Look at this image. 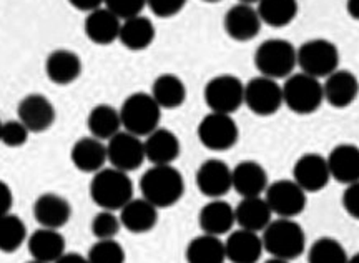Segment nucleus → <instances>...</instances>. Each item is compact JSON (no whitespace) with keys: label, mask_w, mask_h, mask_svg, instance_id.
<instances>
[{"label":"nucleus","mask_w":359,"mask_h":263,"mask_svg":"<svg viewBox=\"0 0 359 263\" xmlns=\"http://www.w3.org/2000/svg\"><path fill=\"white\" fill-rule=\"evenodd\" d=\"M233 190L241 198L262 197L268 189V173L262 163L255 160H243L231 168Z\"/></svg>","instance_id":"19"},{"label":"nucleus","mask_w":359,"mask_h":263,"mask_svg":"<svg viewBox=\"0 0 359 263\" xmlns=\"http://www.w3.org/2000/svg\"><path fill=\"white\" fill-rule=\"evenodd\" d=\"M122 128L133 135L147 137L160 127L161 109L154 97L147 92H135L120 107Z\"/></svg>","instance_id":"4"},{"label":"nucleus","mask_w":359,"mask_h":263,"mask_svg":"<svg viewBox=\"0 0 359 263\" xmlns=\"http://www.w3.org/2000/svg\"><path fill=\"white\" fill-rule=\"evenodd\" d=\"M283 105L298 115L314 114L325 102L323 83L320 79L298 72L291 74L283 83Z\"/></svg>","instance_id":"6"},{"label":"nucleus","mask_w":359,"mask_h":263,"mask_svg":"<svg viewBox=\"0 0 359 263\" xmlns=\"http://www.w3.org/2000/svg\"><path fill=\"white\" fill-rule=\"evenodd\" d=\"M331 178L349 185L359 180V147L354 144L336 145L326 157Z\"/></svg>","instance_id":"27"},{"label":"nucleus","mask_w":359,"mask_h":263,"mask_svg":"<svg viewBox=\"0 0 359 263\" xmlns=\"http://www.w3.org/2000/svg\"><path fill=\"white\" fill-rule=\"evenodd\" d=\"M235 224V208L223 198H212L201 207L198 213V225L201 231L215 235V237L228 235Z\"/></svg>","instance_id":"22"},{"label":"nucleus","mask_w":359,"mask_h":263,"mask_svg":"<svg viewBox=\"0 0 359 263\" xmlns=\"http://www.w3.org/2000/svg\"><path fill=\"white\" fill-rule=\"evenodd\" d=\"M293 180L306 194H316V191L325 189L327 182L331 180L326 157L314 154V151L302 155L293 167Z\"/></svg>","instance_id":"16"},{"label":"nucleus","mask_w":359,"mask_h":263,"mask_svg":"<svg viewBox=\"0 0 359 263\" xmlns=\"http://www.w3.org/2000/svg\"><path fill=\"white\" fill-rule=\"evenodd\" d=\"M203 97L210 112L233 115L243 105L245 83L231 74L215 75L206 82Z\"/></svg>","instance_id":"8"},{"label":"nucleus","mask_w":359,"mask_h":263,"mask_svg":"<svg viewBox=\"0 0 359 263\" xmlns=\"http://www.w3.org/2000/svg\"><path fill=\"white\" fill-rule=\"evenodd\" d=\"M88 191L100 210L120 212L133 198V182L127 172L103 167L93 173Z\"/></svg>","instance_id":"2"},{"label":"nucleus","mask_w":359,"mask_h":263,"mask_svg":"<svg viewBox=\"0 0 359 263\" xmlns=\"http://www.w3.org/2000/svg\"><path fill=\"white\" fill-rule=\"evenodd\" d=\"M346 12L354 20H359V0H346Z\"/></svg>","instance_id":"46"},{"label":"nucleus","mask_w":359,"mask_h":263,"mask_svg":"<svg viewBox=\"0 0 359 263\" xmlns=\"http://www.w3.org/2000/svg\"><path fill=\"white\" fill-rule=\"evenodd\" d=\"M103 6L114 12L120 20H127L130 17L140 15L147 7V0H105Z\"/></svg>","instance_id":"40"},{"label":"nucleus","mask_w":359,"mask_h":263,"mask_svg":"<svg viewBox=\"0 0 359 263\" xmlns=\"http://www.w3.org/2000/svg\"><path fill=\"white\" fill-rule=\"evenodd\" d=\"M187 0H147V7L160 19H170L183 11Z\"/></svg>","instance_id":"41"},{"label":"nucleus","mask_w":359,"mask_h":263,"mask_svg":"<svg viewBox=\"0 0 359 263\" xmlns=\"http://www.w3.org/2000/svg\"><path fill=\"white\" fill-rule=\"evenodd\" d=\"M27 227L20 217L6 213L0 217V252L13 253L27 243Z\"/></svg>","instance_id":"35"},{"label":"nucleus","mask_w":359,"mask_h":263,"mask_svg":"<svg viewBox=\"0 0 359 263\" xmlns=\"http://www.w3.org/2000/svg\"><path fill=\"white\" fill-rule=\"evenodd\" d=\"M107 159L111 167L122 172L130 173L138 170L147 160L142 137L120 130L110 140H107Z\"/></svg>","instance_id":"12"},{"label":"nucleus","mask_w":359,"mask_h":263,"mask_svg":"<svg viewBox=\"0 0 359 263\" xmlns=\"http://www.w3.org/2000/svg\"><path fill=\"white\" fill-rule=\"evenodd\" d=\"M25 263H43V262H39V260H34V258H32V260H29V262H25Z\"/></svg>","instance_id":"51"},{"label":"nucleus","mask_w":359,"mask_h":263,"mask_svg":"<svg viewBox=\"0 0 359 263\" xmlns=\"http://www.w3.org/2000/svg\"><path fill=\"white\" fill-rule=\"evenodd\" d=\"M17 119L29 128L30 133H42L55 123L57 110L48 97L42 93H29L19 102Z\"/></svg>","instance_id":"13"},{"label":"nucleus","mask_w":359,"mask_h":263,"mask_svg":"<svg viewBox=\"0 0 359 263\" xmlns=\"http://www.w3.org/2000/svg\"><path fill=\"white\" fill-rule=\"evenodd\" d=\"M201 2H208V4H215V2H219V0H201Z\"/></svg>","instance_id":"50"},{"label":"nucleus","mask_w":359,"mask_h":263,"mask_svg":"<svg viewBox=\"0 0 359 263\" xmlns=\"http://www.w3.org/2000/svg\"><path fill=\"white\" fill-rule=\"evenodd\" d=\"M30 130L19 119L2 122V132H0V142L11 149H20L29 142Z\"/></svg>","instance_id":"39"},{"label":"nucleus","mask_w":359,"mask_h":263,"mask_svg":"<svg viewBox=\"0 0 359 263\" xmlns=\"http://www.w3.org/2000/svg\"><path fill=\"white\" fill-rule=\"evenodd\" d=\"M70 160L77 170L83 173H97L109 162L107 159V144L92 135L82 137L72 145Z\"/></svg>","instance_id":"24"},{"label":"nucleus","mask_w":359,"mask_h":263,"mask_svg":"<svg viewBox=\"0 0 359 263\" xmlns=\"http://www.w3.org/2000/svg\"><path fill=\"white\" fill-rule=\"evenodd\" d=\"M87 127L90 135L107 142L116 135L122 128V119L120 110L110 104H98L88 112Z\"/></svg>","instance_id":"32"},{"label":"nucleus","mask_w":359,"mask_h":263,"mask_svg":"<svg viewBox=\"0 0 359 263\" xmlns=\"http://www.w3.org/2000/svg\"><path fill=\"white\" fill-rule=\"evenodd\" d=\"M346 248L333 237L314 240L308 250V263H348Z\"/></svg>","instance_id":"36"},{"label":"nucleus","mask_w":359,"mask_h":263,"mask_svg":"<svg viewBox=\"0 0 359 263\" xmlns=\"http://www.w3.org/2000/svg\"><path fill=\"white\" fill-rule=\"evenodd\" d=\"M263 22L259 19L257 7L238 2L228 8L223 17V29L228 37L235 42H250L262 32Z\"/></svg>","instance_id":"14"},{"label":"nucleus","mask_w":359,"mask_h":263,"mask_svg":"<svg viewBox=\"0 0 359 263\" xmlns=\"http://www.w3.org/2000/svg\"><path fill=\"white\" fill-rule=\"evenodd\" d=\"M255 65L259 75L268 79H286L298 67L296 47L285 39H268L255 52Z\"/></svg>","instance_id":"5"},{"label":"nucleus","mask_w":359,"mask_h":263,"mask_svg":"<svg viewBox=\"0 0 359 263\" xmlns=\"http://www.w3.org/2000/svg\"><path fill=\"white\" fill-rule=\"evenodd\" d=\"M243 105L259 117L275 115L283 107V87L275 79L263 75L253 77L248 83H245Z\"/></svg>","instance_id":"11"},{"label":"nucleus","mask_w":359,"mask_h":263,"mask_svg":"<svg viewBox=\"0 0 359 263\" xmlns=\"http://www.w3.org/2000/svg\"><path fill=\"white\" fill-rule=\"evenodd\" d=\"M13 205V194L7 182L0 180V217L11 213Z\"/></svg>","instance_id":"43"},{"label":"nucleus","mask_w":359,"mask_h":263,"mask_svg":"<svg viewBox=\"0 0 359 263\" xmlns=\"http://www.w3.org/2000/svg\"><path fill=\"white\" fill-rule=\"evenodd\" d=\"M348 263H359V253H356V255H353V257H349Z\"/></svg>","instance_id":"48"},{"label":"nucleus","mask_w":359,"mask_h":263,"mask_svg":"<svg viewBox=\"0 0 359 263\" xmlns=\"http://www.w3.org/2000/svg\"><path fill=\"white\" fill-rule=\"evenodd\" d=\"M0 132H2V122H0Z\"/></svg>","instance_id":"52"},{"label":"nucleus","mask_w":359,"mask_h":263,"mask_svg":"<svg viewBox=\"0 0 359 263\" xmlns=\"http://www.w3.org/2000/svg\"><path fill=\"white\" fill-rule=\"evenodd\" d=\"M143 147H145V157L151 165H173L182 151L177 133L163 127L148 133L143 140Z\"/></svg>","instance_id":"23"},{"label":"nucleus","mask_w":359,"mask_h":263,"mask_svg":"<svg viewBox=\"0 0 359 263\" xmlns=\"http://www.w3.org/2000/svg\"><path fill=\"white\" fill-rule=\"evenodd\" d=\"M238 2H241V4H250V6H253V4H258L259 0H238Z\"/></svg>","instance_id":"49"},{"label":"nucleus","mask_w":359,"mask_h":263,"mask_svg":"<svg viewBox=\"0 0 359 263\" xmlns=\"http://www.w3.org/2000/svg\"><path fill=\"white\" fill-rule=\"evenodd\" d=\"M90 230L97 240H111L122 230V222L120 215L111 210H100L90 222Z\"/></svg>","instance_id":"38"},{"label":"nucleus","mask_w":359,"mask_h":263,"mask_svg":"<svg viewBox=\"0 0 359 263\" xmlns=\"http://www.w3.org/2000/svg\"><path fill=\"white\" fill-rule=\"evenodd\" d=\"M32 212L35 222L40 227L60 230L70 222L72 205L64 195L55 194V191H45L35 198Z\"/></svg>","instance_id":"17"},{"label":"nucleus","mask_w":359,"mask_h":263,"mask_svg":"<svg viewBox=\"0 0 359 263\" xmlns=\"http://www.w3.org/2000/svg\"><path fill=\"white\" fill-rule=\"evenodd\" d=\"M196 135L205 149L212 151H226L236 145L240 128L235 119L228 114H206L196 128Z\"/></svg>","instance_id":"9"},{"label":"nucleus","mask_w":359,"mask_h":263,"mask_svg":"<svg viewBox=\"0 0 359 263\" xmlns=\"http://www.w3.org/2000/svg\"><path fill=\"white\" fill-rule=\"evenodd\" d=\"M150 95L154 97L161 110H173L185 104L187 86L178 75L161 74L151 83Z\"/></svg>","instance_id":"31"},{"label":"nucleus","mask_w":359,"mask_h":263,"mask_svg":"<svg viewBox=\"0 0 359 263\" xmlns=\"http://www.w3.org/2000/svg\"><path fill=\"white\" fill-rule=\"evenodd\" d=\"M263 197L271 212L281 218L298 217L308 205L306 191L293 178H283L269 184Z\"/></svg>","instance_id":"10"},{"label":"nucleus","mask_w":359,"mask_h":263,"mask_svg":"<svg viewBox=\"0 0 359 263\" xmlns=\"http://www.w3.org/2000/svg\"><path fill=\"white\" fill-rule=\"evenodd\" d=\"M65 247V237L60 234V230L55 229L40 227L27 238V250L30 257L43 263L57 262L67 252Z\"/></svg>","instance_id":"26"},{"label":"nucleus","mask_w":359,"mask_h":263,"mask_svg":"<svg viewBox=\"0 0 359 263\" xmlns=\"http://www.w3.org/2000/svg\"><path fill=\"white\" fill-rule=\"evenodd\" d=\"M298 0H259L257 11L263 24L286 27L298 15Z\"/></svg>","instance_id":"34"},{"label":"nucleus","mask_w":359,"mask_h":263,"mask_svg":"<svg viewBox=\"0 0 359 263\" xmlns=\"http://www.w3.org/2000/svg\"><path fill=\"white\" fill-rule=\"evenodd\" d=\"M90 263H125V248L122 243L111 240H97L87 253Z\"/></svg>","instance_id":"37"},{"label":"nucleus","mask_w":359,"mask_h":263,"mask_svg":"<svg viewBox=\"0 0 359 263\" xmlns=\"http://www.w3.org/2000/svg\"><path fill=\"white\" fill-rule=\"evenodd\" d=\"M142 197L156 208H168L185 194V180L173 165H151L140 178Z\"/></svg>","instance_id":"1"},{"label":"nucleus","mask_w":359,"mask_h":263,"mask_svg":"<svg viewBox=\"0 0 359 263\" xmlns=\"http://www.w3.org/2000/svg\"><path fill=\"white\" fill-rule=\"evenodd\" d=\"M195 182L205 197L223 198L233 189L231 168L223 160L208 159L196 170Z\"/></svg>","instance_id":"15"},{"label":"nucleus","mask_w":359,"mask_h":263,"mask_svg":"<svg viewBox=\"0 0 359 263\" xmlns=\"http://www.w3.org/2000/svg\"><path fill=\"white\" fill-rule=\"evenodd\" d=\"M263 263H290L288 260H283V258H278V257H271L269 260L263 262Z\"/></svg>","instance_id":"47"},{"label":"nucleus","mask_w":359,"mask_h":263,"mask_svg":"<svg viewBox=\"0 0 359 263\" xmlns=\"http://www.w3.org/2000/svg\"><path fill=\"white\" fill-rule=\"evenodd\" d=\"M262 240L269 255L288 262L302 257L306 250V234L294 218L278 217L271 220L263 230Z\"/></svg>","instance_id":"3"},{"label":"nucleus","mask_w":359,"mask_h":263,"mask_svg":"<svg viewBox=\"0 0 359 263\" xmlns=\"http://www.w3.org/2000/svg\"><path fill=\"white\" fill-rule=\"evenodd\" d=\"M226 260L231 263H258L262 258L264 247L258 231L238 229L228 234L224 240Z\"/></svg>","instance_id":"20"},{"label":"nucleus","mask_w":359,"mask_h":263,"mask_svg":"<svg viewBox=\"0 0 359 263\" xmlns=\"http://www.w3.org/2000/svg\"><path fill=\"white\" fill-rule=\"evenodd\" d=\"M273 212L266 203V200L262 197H246L241 198V202L235 208V220L240 229L251 231H263L266 229L269 222L273 220Z\"/></svg>","instance_id":"30"},{"label":"nucleus","mask_w":359,"mask_h":263,"mask_svg":"<svg viewBox=\"0 0 359 263\" xmlns=\"http://www.w3.org/2000/svg\"><path fill=\"white\" fill-rule=\"evenodd\" d=\"M120 27H122V20L103 6L87 13L83 30L90 42L97 46H110L115 40H118Z\"/></svg>","instance_id":"25"},{"label":"nucleus","mask_w":359,"mask_h":263,"mask_svg":"<svg viewBox=\"0 0 359 263\" xmlns=\"http://www.w3.org/2000/svg\"><path fill=\"white\" fill-rule=\"evenodd\" d=\"M343 207L349 217L359 220V180L346 185L343 191Z\"/></svg>","instance_id":"42"},{"label":"nucleus","mask_w":359,"mask_h":263,"mask_svg":"<svg viewBox=\"0 0 359 263\" xmlns=\"http://www.w3.org/2000/svg\"><path fill=\"white\" fill-rule=\"evenodd\" d=\"M325 102L334 109H346L353 105L359 95V80L351 70L338 69L327 75L323 82Z\"/></svg>","instance_id":"18"},{"label":"nucleus","mask_w":359,"mask_h":263,"mask_svg":"<svg viewBox=\"0 0 359 263\" xmlns=\"http://www.w3.org/2000/svg\"><path fill=\"white\" fill-rule=\"evenodd\" d=\"M299 72L314 79H326L339 69V50L331 40L311 39L296 48Z\"/></svg>","instance_id":"7"},{"label":"nucleus","mask_w":359,"mask_h":263,"mask_svg":"<svg viewBox=\"0 0 359 263\" xmlns=\"http://www.w3.org/2000/svg\"><path fill=\"white\" fill-rule=\"evenodd\" d=\"M123 229L132 234H147L158 224V208L143 197L132 198L118 212Z\"/></svg>","instance_id":"28"},{"label":"nucleus","mask_w":359,"mask_h":263,"mask_svg":"<svg viewBox=\"0 0 359 263\" xmlns=\"http://www.w3.org/2000/svg\"><path fill=\"white\" fill-rule=\"evenodd\" d=\"M53 263H90V262L87 255H80V253H75V252H65L64 255Z\"/></svg>","instance_id":"45"},{"label":"nucleus","mask_w":359,"mask_h":263,"mask_svg":"<svg viewBox=\"0 0 359 263\" xmlns=\"http://www.w3.org/2000/svg\"><path fill=\"white\" fill-rule=\"evenodd\" d=\"M156 30L154 22L145 15H135L127 20H122L118 40L125 48L132 52H142L154 43Z\"/></svg>","instance_id":"29"},{"label":"nucleus","mask_w":359,"mask_h":263,"mask_svg":"<svg viewBox=\"0 0 359 263\" xmlns=\"http://www.w3.org/2000/svg\"><path fill=\"white\" fill-rule=\"evenodd\" d=\"M187 263H224L226 252L222 237L201 234L187 245Z\"/></svg>","instance_id":"33"},{"label":"nucleus","mask_w":359,"mask_h":263,"mask_svg":"<svg viewBox=\"0 0 359 263\" xmlns=\"http://www.w3.org/2000/svg\"><path fill=\"white\" fill-rule=\"evenodd\" d=\"M67 2H69L74 8H77V11L88 13V12L97 11V8L103 7L105 0H67Z\"/></svg>","instance_id":"44"},{"label":"nucleus","mask_w":359,"mask_h":263,"mask_svg":"<svg viewBox=\"0 0 359 263\" xmlns=\"http://www.w3.org/2000/svg\"><path fill=\"white\" fill-rule=\"evenodd\" d=\"M83 70L79 53L69 48H57L48 53L45 60V74L55 86H70L80 79Z\"/></svg>","instance_id":"21"}]
</instances>
